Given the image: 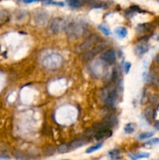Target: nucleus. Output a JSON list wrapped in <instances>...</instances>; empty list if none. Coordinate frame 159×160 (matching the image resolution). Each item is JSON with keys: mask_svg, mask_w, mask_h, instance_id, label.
I'll return each instance as SVG.
<instances>
[{"mask_svg": "<svg viewBox=\"0 0 159 160\" xmlns=\"http://www.w3.org/2000/svg\"><path fill=\"white\" fill-rule=\"evenodd\" d=\"M65 31L68 38L76 39L84 34L86 31V27L85 24L81 22H73L66 26Z\"/></svg>", "mask_w": 159, "mask_h": 160, "instance_id": "f257e3e1", "label": "nucleus"}, {"mask_svg": "<svg viewBox=\"0 0 159 160\" xmlns=\"http://www.w3.org/2000/svg\"><path fill=\"white\" fill-rule=\"evenodd\" d=\"M118 88L114 87H105L103 90L102 97L105 103L108 106L113 107L116 103L118 99Z\"/></svg>", "mask_w": 159, "mask_h": 160, "instance_id": "f03ea898", "label": "nucleus"}, {"mask_svg": "<svg viewBox=\"0 0 159 160\" xmlns=\"http://www.w3.org/2000/svg\"><path fill=\"white\" fill-rule=\"evenodd\" d=\"M62 59L59 54L53 53L48 56L43 60V66L49 70H55L59 68L62 64Z\"/></svg>", "mask_w": 159, "mask_h": 160, "instance_id": "7ed1b4c3", "label": "nucleus"}, {"mask_svg": "<svg viewBox=\"0 0 159 160\" xmlns=\"http://www.w3.org/2000/svg\"><path fill=\"white\" fill-rule=\"evenodd\" d=\"M49 19V13L44 9H37L34 13V20L39 27H44L47 24Z\"/></svg>", "mask_w": 159, "mask_h": 160, "instance_id": "20e7f679", "label": "nucleus"}, {"mask_svg": "<svg viewBox=\"0 0 159 160\" xmlns=\"http://www.w3.org/2000/svg\"><path fill=\"white\" fill-rule=\"evenodd\" d=\"M66 26H67V24H66V21L63 19L59 18V17H56V18H54L50 22L49 30L52 34H57L66 29Z\"/></svg>", "mask_w": 159, "mask_h": 160, "instance_id": "39448f33", "label": "nucleus"}, {"mask_svg": "<svg viewBox=\"0 0 159 160\" xmlns=\"http://www.w3.org/2000/svg\"><path fill=\"white\" fill-rule=\"evenodd\" d=\"M105 45H102L101 43L98 44L95 46H94L92 48V49L91 50H87V52H85L83 54V56H82V59L84 62H87V61L91 60L94 57V56L98 54L100 52H101L103 49H105Z\"/></svg>", "mask_w": 159, "mask_h": 160, "instance_id": "423d86ee", "label": "nucleus"}, {"mask_svg": "<svg viewBox=\"0 0 159 160\" xmlns=\"http://www.w3.org/2000/svg\"><path fill=\"white\" fill-rule=\"evenodd\" d=\"M98 37L96 35V34H93V35H91L90 37H88L86 39L85 41H83V43L81 44V45L78 47V50L80 52H87V50H88V49L93 45L94 44H96L97 41H98Z\"/></svg>", "mask_w": 159, "mask_h": 160, "instance_id": "0eeeda50", "label": "nucleus"}, {"mask_svg": "<svg viewBox=\"0 0 159 160\" xmlns=\"http://www.w3.org/2000/svg\"><path fill=\"white\" fill-rule=\"evenodd\" d=\"M101 60L105 64H113L116 60V54L114 50H108L101 56Z\"/></svg>", "mask_w": 159, "mask_h": 160, "instance_id": "6e6552de", "label": "nucleus"}, {"mask_svg": "<svg viewBox=\"0 0 159 160\" xmlns=\"http://www.w3.org/2000/svg\"><path fill=\"white\" fill-rule=\"evenodd\" d=\"M87 138H76L75 140H74V141H72L71 142L67 144L68 145L69 150H74V149L81 148L82 146L87 145L88 141H89V140Z\"/></svg>", "mask_w": 159, "mask_h": 160, "instance_id": "1a4fd4ad", "label": "nucleus"}, {"mask_svg": "<svg viewBox=\"0 0 159 160\" xmlns=\"http://www.w3.org/2000/svg\"><path fill=\"white\" fill-rule=\"evenodd\" d=\"M94 138L96 140H101L104 138H108L112 135V131L111 129H106V130H101L98 131H92Z\"/></svg>", "mask_w": 159, "mask_h": 160, "instance_id": "9d476101", "label": "nucleus"}, {"mask_svg": "<svg viewBox=\"0 0 159 160\" xmlns=\"http://www.w3.org/2000/svg\"><path fill=\"white\" fill-rule=\"evenodd\" d=\"M149 50V46L146 43H141L137 45L135 48V53L138 56H142Z\"/></svg>", "mask_w": 159, "mask_h": 160, "instance_id": "9b49d317", "label": "nucleus"}, {"mask_svg": "<svg viewBox=\"0 0 159 160\" xmlns=\"http://www.w3.org/2000/svg\"><path fill=\"white\" fill-rule=\"evenodd\" d=\"M103 122L111 129L112 126H115L117 124V117H115L114 114H109L104 119Z\"/></svg>", "mask_w": 159, "mask_h": 160, "instance_id": "f8f14e48", "label": "nucleus"}, {"mask_svg": "<svg viewBox=\"0 0 159 160\" xmlns=\"http://www.w3.org/2000/svg\"><path fill=\"white\" fill-rule=\"evenodd\" d=\"M13 155L16 159L20 160H30L31 159V156L27 153L23 152V151L16 150L13 152Z\"/></svg>", "mask_w": 159, "mask_h": 160, "instance_id": "ddd939ff", "label": "nucleus"}, {"mask_svg": "<svg viewBox=\"0 0 159 160\" xmlns=\"http://www.w3.org/2000/svg\"><path fill=\"white\" fill-rule=\"evenodd\" d=\"M10 20V13L7 10H0V26L6 24Z\"/></svg>", "mask_w": 159, "mask_h": 160, "instance_id": "4468645a", "label": "nucleus"}, {"mask_svg": "<svg viewBox=\"0 0 159 160\" xmlns=\"http://www.w3.org/2000/svg\"><path fill=\"white\" fill-rule=\"evenodd\" d=\"M115 34L119 38H124L127 35V29L125 27H118L115 29Z\"/></svg>", "mask_w": 159, "mask_h": 160, "instance_id": "2eb2a0df", "label": "nucleus"}, {"mask_svg": "<svg viewBox=\"0 0 159 160\" xmlns=\"http://www.w3.org/2000/svg\"><path fill=\"white\" fill-rule=\"evenodd\" d=\"M150 156V154L147 152H140L137 154H130L129 157L132 160H137L140 159H144V158H148Z\"/></svg>", "mask_w": 159, "mask_h": 160, "instance_id": "dca6fc26", "label": "nucleus"}, {"mask_svg": "<svg viewBox=\"0 0 159 160\" xmlns=\"http://www.w3.org/2000/svg\"><path fill=\"white\" fill-rule=\"evenodd\" d=\"M154 110L151 107H147V109H145L144 111V116L146 117V119L149 121H151L152 119H154Z\"/></svg>", "mask_w": 159, "mask_h": 160, "instance_id": "f3484780", "label": "nucleus"}, {"mask_svg": "<svg viewBox=\"0 0 159 160\" xmlns=\"http://www.w3.org/2000/svg\"><path fill=\"white\" fill-rule=\"evenodd\" d=\"M135 129H136V124H133V123H130V124H127L124 127V131H125L126 133H133L134 132Z\"/></svg>", "mask_w": 159, "mask_h": 160, "instance_id": "a211bd4d", "label": "nucleus"}, {"mask_svg": "<svg viewBox=\"0 0 159 160\" xmlns=\"http://www.w3.org/2000/svg\"><path fill=\"white\" fill-rule=\"evenodd\" d=\"M154 132L153 131H147V132H143V133H140L138 135V138H139L140 140H144V139H147L151 138L152 136L154 135Z\"/></svg>", "mask_w": 159, "mask_h": 160, "instance_id": "6ab92c4d", "label": "nucleus"}, {"mask_svg": "<svg viewBox=\"0 0 159 160\" xmlns=\"http://www.w3.org/2000/svg\"><path fill=\"white\" fill-rule=\"evenodd\" d=\"M108 155L110 156V158L113 160H117L119 159L120 155V151L118 149H112L108 152Z\"/></svg>", "mask_w": 159, "mask_h": 160, "instance_id": "aec40b11", "label": "nucleus"}, {"mask_svg": "<svg viewBox=\"0 0 159 160\" xmlns=\"http://www.w3.org/2000/svg\"><path fill=\"white\" fill-rule=\"evenodd\" d=\"M102 145H103V143L102 142H101V143L97 144V145H95L91 146V147L88 148L86 150V153L89 154V153L94 152H95V151L98 150V149H100V148L102 147Z\"/></svg>", "mask_w": 159, "mask_h": 160, "instance_id": "412c9836", "label": "nucleus"}, {"mask_svg": "<svg viewBox=\"0 0 159 160\" xmlns=\"http://www.w3.org/2000/svg\"><path fill=\"white\" fill-rule=\"evenodd\" d=\"M151 28V26L148 24H139L137 27V30L140 32H146L148 31Z\"/></svg>", "mask_w": 159, "mask_h": 160, "instance_id": "4be33fe9", "label": "nucleus"}, {"mask_svg": "<svg viewBox=\"0 0 159 160\" xmlns=\"http://www.w3.org/2000/svg\"><path fill=\"white\" fill-rule=\"evenodd\" d=\"M27 16V12L24 11V10H18L17 13H16V18L18 20H24Z\"/></svg>", "mask_w": 159, "mask_h": 160, "instance_id": "5701e85b", "label": "nucleus"}, {"mask_svg": "<svg viewBox=\"0 0 159 160\" xmlns=\"http://www.w3.org/2000/svg\"><path fill=\"white\" fill-rule=\"evenodd\" d=\"M57 150L58 152L60 153H66L69 152L68 148V145L67 144H62L61 145H59L58 148H57Z\"/></svg>", "mask_w": 159, "mask_h": 160, "instance_id": "b1692460", "label": "nucleus"}, {"mask_svg": "<svg viewBox=\"0 0 159 160\" xmlns=\"http://www.w3.org/2000/svg\"><path fill=\"white\" fill-rule=\"evenodd\" d=\"M98 29L100 30L105 35H107V36H108V35H110L111 34V31H109V29H108L107 27L104 26V25H99V26H98Z\"/></svg>", "mask_w": 159, "mask_h": 160, "instance_id": "393cba45", "label": "nucleus"}, {"mask_svg": "<svg viewBox=\"0 0 159 160\" xmlns=\"http://www.w3.org/2000/svg\"><path fill=\"white\" fill-rule=\"evenodd\" d=\"M68 4L69 6H71V7L74 8H78L80 7L82 4V2L81 1H70V2H68Z\"/></svg>", "mask_w": 159, "mask_h": 160, "instance_id": "a878e982", "label": "nucleus"}, {"mask_svg": "<svg viewBox=\"0 0 159 160\" xmlns=\"http://www.w3.org/2000/svg\"><path fill=\"white\" fill-rule=\"evenodd\" d=\"M44 4L47 5H54V6H64V3L62 2H54V1H46L44 2Z\"/></svg>", "mask_w": 159, "mask_h": 160, "instance_id": "bb28decb", "label": "nucleus"}, {"mask_svg": "<svg viewBox=\"0 0 159 160\" xmlns=\"http://www.w3.org/2000/svg\"><path fill=\"white\" fill-rule=\"evenodd\" d=\"M159 144V138H153L145 143V145H154Z\"/></svg>", "mask_w": 159, "mask_h": 160, "instance_id": "cd10ccee", "label": "nucleus"}, {"mask_svg": "<svg viewBox=\"0 0 159 160\" xmlns=\"http://www.w3.org/2000/svg\"><path fill=\"white\" fill-rule=\"evenodd\" d=\"M130 67H131V63H128V62L124 63V65H123V70L125 71L126 73H129V71H130Z\"/></svg>", "mask_w": 159, "mask_h": 160, "instance_id": "c85d7f7f", "label": "nucleus"}, {"mask_svg": "<svg viewBox=\"0 0 159 160\" xmlns=\"http://www.w3.org/2000/svg\"><path fill=\"white\" fill-rule=\"evenodd\" d=\"M154 127H155L157 130H158L159 131V122H157V123H155V124H154Z\"/></svg>", "mask_w": 159, "mask_h": 160, "instance_id": "c756f323", "label": "nucleus"}, {"mask_svg": "<svg viewBox=\"0 0 159 160\" xmlns=\"http://www.w3.org/2000/svg\"><path fill=\"white\" fill-rule=\"evenodd\" d=\"M36 1H23V3H35Z\"/></svg>", "mask_w": 159, "mask_h": 160, "instance_id": "7c9ffc66", "label": "nucleus"}, {"mask_svg": "<svg viewBox=\"0 0 159 160\" xmlns=\"http://www.w3.org/2000/svg\"><path fill=\"white\" fill-rule=\"evenodd\" d=\"M157 61H158V63L159 64V54L158 55V56H157Z\"/></svg>", "mask_w": 159, "mask_h": 160, "instance_id": "2f4dec72", "label": "nucleus"}, {"mask_svg": "<svg viewBox=\"0 0 159 160\" xmlns=\"http://www.w3.org/2000/svg\"><path fill=\"white\" fill-rule=\"evenodd\" d=\"M64 160H69V159H64Z\"/></svg>", "mask_w": 159, "mask_h": 160, "instance_id": "473e14b6", "label": "nucleus"}]
</instances>
